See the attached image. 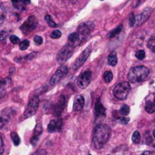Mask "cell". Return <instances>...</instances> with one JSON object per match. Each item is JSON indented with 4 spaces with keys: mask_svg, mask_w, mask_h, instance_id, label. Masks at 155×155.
Returning a JSON list of instances; mask_svg holds the SVG:
<instances>
[{
    "mask_svg": "<svg viewBox=\"0 0 155 155\" xmlns=\"http://www.w3.org/2000/svg\"><path fill=\"white\" fill-rule=\"evenodd\" d=\"M9 38H10V41H11L13 44H18V43H19V38H18L17 36H15V35L11 36Z\"/></svg>",
    "mask_w": 155,
    "mask_h": 155,
    "instance_id": "836d02e7",
    "label": "cell"
},
{
    "mask_svg": "<svg viewBox=\"0 0 155 155\" xmlns=\"http://www.w3.org/2000/svg\"><path fill=\"white\" fill-rule=\"evenodd\" d=\"M113 79V74L111 71H105L103 74V80L105 82H110Z\"/></svg>",
    "mask_w": 155,
    "mask_h": 155,
    "instance_id": "ffe728a7",
    "label": "cell"
},
{
    "mask_svg": "<svg viewBox=\"0 0 155 155\" xmlns=\"http://www.w3.org/2000/svg\"><path fill=\"white\" fill-rule=\"evenodd\" d=\"M28 47H29V41L27 40V39H25V40H23V41H21L19 43V48L21 50H26Z\"/></svg>",
    "mask_w": 155,
    "mask_h": 155,
    "instance_id": "f1b7e54d",
    "label": "cell"
},
{
    "mask_svg": "<svg viewBox=\"0 0 155 155\" xmlns=\"http://www.w3.org/2000/svg\"><path fill=\"white\" fill-rule=\"evenodd\" d=\"M84 103H85V100L84 97L81 95H78L75 98L74 101V104H73V110L76 111H81L83 107H84Z\"/></svg>",
    "mask_w": 155,
    "mask_h": 155,
    "instance_id": "5bb4252c",
    "label": "cell"
},
{
    "mask_svg": "<svg viewBox=\"0 0 155 155\" xmlns=\"http://www.w3.org/2000/svg\"><path fill=\"white\" fill-rule=\"evenodd\" d=\"M145 110L148 113H153L155 111V103L153 101H148L145 105Z\"/></svg>",
    "mask_w": 155,
    "mask_h": 155,
    "instance_id": "d6986e66",
    "label": "cell"
},
{
    "mask_svg": "<svg viewBox=\"0 0 155 155\" xmlns=\"http://www.w3.org/2000/svg\"><path fill=\"white\" fill-rule=\"evenodd\" d=\"M151 11H152V9H151L150 8H145V9L140 13V15L139 17L136 18V25H135V26H140V25L143 24V23L150 18V14H151Z\"/></svg>",
    "mask_w": 155,
    "mask_h": 155,
    "instance_id": "7c38bea8",
    "label": "cell"
},
{
    "mask_svg": "<svg viewBox=\"0 0 155 155\" xmlns=\"http://www.w3.org/2000/svg\"><path fill=\"white\" fill-rule=\"evenodd\" d=\"M130 25L131 27H134L136 25V17L134 16V14H130Z\"/></svg>",
    "mask_w": 155,
    "mask_h": 155,
    "instance_id": "1f68e13d",
    "label": "cell"
},
{
    "mask_svg": "<svg viewBox=\"0 0 155 155\" xmlns=\"http://www.w3.org/2000/svg\"><path fill=\"white\" fill-rule=\"evenodd\" d=\"M149 75V69L144 66H136L130 69L128 73V80L130 82L137 83L143 81Z\"/></svg>",
    "mask_w": 155,
    "mask_h": 155,
    "instance_id": "7a4b0ae2",
    "label": "cell"
},
{
    "mask_svg": "<svg viewBox=\"0 0 155 155\" xmlns=\"http://www.w3.org/2000/svg\"><path fill=\"white\" fill-rule=\"evenodd\" d=\"M73 51H74V47L68 44L65 47H63L59 52L57 55V61L59 64H62L64 62H66L68 59H69L71 58V56L73 55Z\"/></svg>",
    "mask_w": 155,
    "mask_h": 155,
    "instance_id": "5b68a950",
    "label": "cell"
},
{
    "mask_svg": "<svg viewBox=\"0 0 155 155\" xmlns=\"http://www.w3.org/2000/svg\"><path fill=\"white\" fill-rule=\"evenodd\" d=\"M11 139H12V140H13V143H14L16 146L19 145V143H20V138H19V136L18 135L17 132H15V131L11 132Z\"/></svg>",
    "mask_w": 155,
    "mask_h": 155,
    "instance_id": "603a6c76",
    "label": "cell"
},
{
    "mask_svg": "<svg viewBox=\"0 0 155 155\" xmlns=\"http://www.w3.org/2000/svg\"><path fill=\"white\" fill-rule=\"evenodd\" d=\"M145 56H146V54H145V51H144V50H138V51L136 52V54H135V57H136L138 59H140V60L144 59Z\"/></svg>",
    "mask_w": 155,
    "mask_h": 155,
    "instance_id": "f546056e",
    "label": "cell"
},
{
    "mask_svg": "<svg viewBox=\"0 0 155 155\" xmlns=\"http://www.w3.org/2000/svg\"><path fill=\"white\" fill-rule=\"evenodd\" d=\"M130 91V83L127 81H122L118 83L114 90H113V94L115 96V98H117L120 101H123L127 98L129 92Z\"/></svg>",
    "mask_w": 155,
    "mask_h": 155,
    "instance_id": "3957f363",
    "label": "cell"
},
{
    "mask_svg": "<svg viewBox=\"0 0 155 155\" xmlns=\"http://www.w3.org/2000/svg\"><path fill=\"white\" fill-rule=\"evenodd\" d=\"M150 87H151L153 90H155V79L151 81V82H150Z\"/></svg>",
    "mask_w": 155,
    "mask_h": 155,
    "instance_id": "b9f144b4",
    "label": "cell"
},
{
    "mask_svg": "<svg viewBox=\"0 0 155 155\" xmlns=\"http://www.w3.org/2000/svg\"><path fill=\"white\" fill-rule=\"evenodd\" d=\"M105 115H106V110L102 105L101 100L98 99L95 104V116L97 118H100V117H104Z\"/></svg>",
    "mask_w": 155,
    "mask_h": 155,
    "instance_id": "9a60e30c",
    "label": "cell"
},
{
    "mask_svg": "<svg viewBox=\"0 0 155 155\" xmlns=\"http://www.w3.org/2000/svg\"><path fill=\"white\" fill-rule=\"evenodd\" d=\"M122 25H120V26H119L118 28H116L115 29H113V30H111L110 31V33L109 34V38H114V37H116L121 30H122Z\"/></svg>",
    "mask_w": 155,
    "mask_h": 155,
    "instance_id": "44dd1931",
    "label": "cell"
},
{
    "mask_svg": "<svg viewBox=\"0 0 155 155\" xmlns=\"http://www.w3.org/2000/svg\"><path fill=\"white\" fill-rule=\"evenodd\" d=\"M37 55V53H31V54H29V55H28V56H26L25 58H24V59L25 60H31L33 58H35V56Z\"/></svg>",
    "mask_w": 155,
    "mask_h": 155,
    "instance_id": "74e56055",
    "label": "cell"
},
{
    "mask_svg": "<svg viewBox=\"0 0 155 155\" xmlns=\"http://www.w3.org/2000/svg\"><path fill=\"white\" fill-rule=\"evenodd\" d=\"M42 125L40 124V123H38L37 125H36V127H35V130H34V134H33V136H35V137H38L41 133H42Z\"/></svg>",
    "mask_w": 155,
    "mask_h": 155,
    "instance_id": "484cf974",
    "label": "cell"
},
{
    "mask_svg": "<svg viewBox=\"0 0 155 155\" xmlns=\"http://www.w3.org/2000/svg\"><path fill=\"white\" fill-rule=\"evenodd\" d=\"M131 140L133 143L135 144H138L140 141V134L138 130L134 131V133L132 134V137H131Z\"/></svg>",
    "mask_w": 155,
    "mask_h": 155,
    "instance_id": "7402d4cb",
    "label": "cell"
},
{
    "mask_svg": "<svg viewBox=\"0 0 155 155\" xmlns=\"http://www.w3.org/2000/svg\"><path fill=\"white\" fill-rule=\"evenodd\" d=\"M92 79V74L91 70L84 71L81 75H80L77 79V84L81 89H85L89 86Z\"/></svg>",
    "mask_w": 155,
    "mask_h": 155,
    "instance_id": "ba28073f",
    "label": "cell"
},
{
    "mask_svg": "<svg viewBox=\"0 0 155 155\" xmlns=\"http://www.w3.org/2000/svg\"><path fill=\"white\" fill-rule=\"evenodd\" d=\"M34 42H35L37 45H41V44H42V42H43V39H42V38H41V37H39V36H36V37L34 38Z\"/></svg>",
    "mask_w": 155,
    "mask_h": 155,
    "instance_id": "e575fe53",
    "label": "cell"
},
{
    "mask_svg": "<svg viewBox=\"0 0 155 155\" xmlns=\"http://www.w3.org/2000/svg\"><path fill=\"white\" fill-rule=\"evenodd\" d=\"M47 154V152H46V150H38V151H36L35 153H33L32 155H46Z\"/></svg>",
    "mask_w": 155,
    "mask_h": 155,
    "instance_id": "8d00e7d4",
    "label": "cell"
},
{
    "mask_svg": "<svg viewBox=\"0 0 155 155\" xmlns=\"http://www.w3.org/2000/svg\"><path fill=\"white\" fill-rule=\"evenodd\" d=\"M38 105H39V98L38 96H33L28 106H27V109L24 112V119H28L32 116H34L38 109Z\"/></svg>",
    "mask_w": 155,
    "mask_h": 155,
    "instance_id": "277c9868",
    "label": "cell"
},
{
    "mask_svg": "<svg viewBox=\"0 0 155 155\" xmlns=\"http://www.w3.org/2000/svg\"><path fill=\"white\" fill-rule=\"evenodd\" d=\"M147 45H148V48H149L152 52L155 53V37L150 38L149 39Z\"/></svg>",
    "mask_w": 155,
    "mask_h": 155,
    "instance_id": "cb8c5ba5",
    "label": "cell"
},
{
    "mask_svg": "<svg viewBox=\"0 0 155 155\" xmlns=\"http://www.w3.org/2000/svg\"><path fill=\"white\" fill-rule=\"evenodd\" d=\"M141 155H151V153L150 151H144Z\"/></svg>",
    "mask_w": 155,
    "mask_h": 155,
    "instance_id": "7bdbcfd3",
    "label": "cell"
},
{
    "mask_svg": "<svg viewBox=\"0 0 155 155\" xmlns=\"http://www.w3.org/2000/svg\"><path fill=\"white\" fill-rule=\"evenodd\" d=\"M62 120L60 119L58 120H52L48 125V130L49 132H56V131H59L62 129Z\"/></svg>",
    "mask_w": 155,
    "mask_h": 155,
    "instance_id": "4fadbf2b",
    "label": "cell"
},
{
    "mask_svg": "<svg viewBox=\"0 0 155 155\" xmlns=\"http://www.w3.org/2000/svg\"><path fill=\"white\" fill-rule=\"evenodd\" d=\"M3 152H4V142H3L1 136H0V155H1Z\"/></svg>",
    "mask_w": 155,
    "mask_h": 155,
    "instance_id": "d590c367",
    "label": "cell"
},
{
    "mask_svg": "<svg viewBox=\"0 0 155 155\" xmlns=\"http://www.w3.org/2000/svg\"><path fill=\"white\" fill-rule=\"evenodd\" d=\"M8 37V33L7 31L2 30L1 32H0V41H1L2 43H6Z\"/></svg>",
    "mask_w": 155,
    "mask_h": 155,
    "instance_id": "83f0119b",
    "label": "cell"
},
{
    "mask_svg": "<svg viewBox=\"0 0 155 155\" xmlns=\"http://www.w3.org/2000/svg\"><path fill=\"white\" fill-rule=\"evenodd\" d=\"M4 85H6V81H5V80H2V79H0V88H2Z\"/></svg>",
    "mask_w": 155,
    "mask_h": 155,
    "instance_id": "60d3db41",
    "label": "cell"
},
{
    "mask_svg": "<svg viewBox=\"0 0 155 155\" xmlns=\"http://www.w3.org/2000/svg\"><path fill=\"white\" fill-rule=\"evenodd\" d=\"M120 113L122 116H127L130 113V107L128 105H123L120 110Z\"/></svg>",
    "mask_w": 155,
    "mask_h": 155,
    "instance_id": "4316f807",
    "label": "cell"
},
{
    "mask_svg": "<svg viewBox=\"0 0 155 155\" xmlns=\"http://www.w3.org/2000/svg\"><path fill=\"white\" fill-rule=\"evenodd\" d=\"M50 37H51L52 38H54V39H58V38H59L61 37V32H60L59 30H54V31L51 33Z\"/></svg>",
    "mask_w": 155,
    "mask_h": 155,
    "instance_id": "4dcf8cb0",
    "label": "cell"
},
{
    "mask_svg": "<svg viewBox=\"0 0 155 155\" xmlns=\"http://www.w3.org/2000/svg\"><path fill=\"white\" fill-rule=\"evenodd\" d=\"M38 19L35 16H30L20 27V29L24 34H28L38 27Z\"/></svg>",
    "mask_w": 155,
    "mask_h": 155,
    "instance_id": "8992f818",
    "label": "cell"
},
{
    "mask_svg": "<svg viewBox=\"0 0 155 155\" xmlns=\"http://www.w3.org/2000/svg\"><path fill=\"white\" fill-rule=\"evenodd\" d=\"M19 1H20V3L22 4V5H29L30 4V1H31V0H19Z\"/></svg>",
    "mask_w": 155,
    "mask_h": 155,
    "instance_id": "ab89813d",
    "label": "cell"
},
{
    "mask_svg": "<svg viewBox=\"0 0 155 155\" xmlns=\"http://www.w3.org/2000/svg\"><path fill=\"white\" fill-rule=\"evenodd\" d=\"M68 44L73 46V47H77V46H80L83 41L84 39L82 38V37L78 33V32H75V33H72L68 36Z\"/></svg>",
    "mask_w": 155,
    "mask_h": 155,
    "instance_id": "8fae6325",
    "label": "cell"
},
{
    "mask_svg": "<svg viewBox=\"0 0 155 155\" xmlns=\"http://www.w3.org/2000/svg\"><path fill=\"white\" fill-rule=\"evenodd\" d=\"M65 105H66V100H65L64 96H61L59 99V101L58 102V104L55 107V114L57 116H60L62 110L65 108Z\"/></svg>",
    "mask_w": 155,
    "mask_h": 155,
    "instance_id": "2e32d148",
    "label": "cell"
},
{
    "mask_svg": "<svg viewBox=\"0 0 155 155\" xmlns=\"http://www.w3.org/2000/svg\"><path fill=\"white\" fill-rule=\"evenodd\" d=\"M89 155H91V154H89Z\"/></svg>",
    "mask_w": 155,
    "mask_h": 155,
    "instance_id": "f6af8a7d",
    "label": "cell"
},
{
    "mask_svg": "<svg viewBox=\"0 0 155 155\" xmlns=\"http://www.w3.org/2000/svg\"><path fill=\"white\" fill-rule=\"evenodd\" d=\"M101 1H103V0H101Z\"/></svg>",
    "mask_w": 155,
    "mask_h": 155,
    "instance_id": "bcb514c9",
    "label": "cell"
},
{
    "mask_svg": "<svg viewBox=\"0 0 155 155\" xmlns=\"http://www.w3.org/2000/svg\"><path fill=\"white\" fill-rule=\"evenodd\" d=\"M120 120V123L121 124H127L130 121V119L127 118V117H125V116H123V118H121Z\"/></svg>",
    "mask_w": 155,
    "mask_h": 155,
    "instance_id": "f35d334b",
    "label": "cell"
},
{
    "mask_svg": "<svg viewBox=\"0 0 155 155\" xmlns=\"http://www.w3.org/2000/svg\"><path fill=\"white\" fill-rule=\"evenodd\" d=\"M153 137H154V139H155V130H153Z\"/></svg>",
    "mask_w": 155,
    "mask_h": 155,
    "instance_id": "ee69618b",
    "label": "cell"
},
{
    "mask_svg": "<svg viewBox=\"0 0 155 155\" xmlns=\"http://www.w3.org/2000/svg\"><path fill=\"white\" fill-rule=\"evenodd\" d=\"M117 62H118V58H117V55H116V52H112L109 55L108 57V63L109 65L114 67L117 65Z\"/></svg>",
    "mask_w": 155,
    "mask_h": 155,
    "instance_id": "e0dca14e",
    "label": "cell"
},
{
    "mask_svg": "<svg viewBox=\"0 0 155 155\" xmlns=\"http://www.w3.org/2000/svg\"><path fill=\"white\" fill-rule=\"evenodd\" d=\"M94 24L92 22H85V23H82L81 24L79 27H78V29H77V32L79 33L82 38L85 40L87 38V37L91 33V31L94 29Z\"/></svg>",
    "mask_w": 155,
    "mask_h": 155,
    "instance_id": "9c48e42d",
    "label": "cell"
},
{
    "mask_svg": "<svg viewBox=\"0 0 155 155\" xmlns=\"http://www.w3.org/2000/svg\"><path fill=\"white\" fill-rule=\"evenodd\" d=\"M110 128L107 124H100L96 126L93 131L92 142L96 149L102 148L110 137Z\"/></svg>",
    "mask_w": 155,
    "mask_h": 155,
    "instance_id": "6da1fadb",
    "label": "cell"
},
{
    "mask_svg": "<svg viewBox=\"0 0 155 155\" xmlns=\"http://www.w3.org/2000/svg\"><path fill=\"white\" fill-rule=\"evenodd\" d=\"M68 67H66V66H61V67H59L57 70H56V72L53 74V76L51 77V79H50V81H49V84H50V86H55L56 84H58L63 78L66 76V74L68 73Z\"/></svg>",
    "mask_w": 155,
    "mask_h": 155,
    "instance_id": "52a82bcc",
    "label": "cell"
},
{
    "mask_svg": "<svg viewBox=\"0 0 155 155\" xmlns=\"http://www.w3.org/2000/svg\"><path fill=\"white\" fill-rule=\"evenodd\" d=\"M9 120H10V115L7 114V113L4 114V112H3V114L0 116V129L3 128L8 122Z\"/></svg>",
    "mask_w": 155,
    "mask_h": 155,
    "instance_id": "ac0fdd59",
    "label": "cell"
},
{
    "mask_svg": "<svg viewBox=\"0 0 155 155\" xmlns=\"http://www.w3.org/2000/svg\"><path fill=\"white\" fill-rule=\"evenodd\" d=\"M45 20L47 21V23L48 24V26H49V27H51V28H56V27L58 26V24L54 22V20L52 19V18H51L49 15H46V17H45Z\"/></svg>",
    "mask_w": 155,
    "mask_h": 155,
    "instance_id": "d4e9b609",
    "label": "cell"
},
{
    "mask_svg": "<svg viewBox=\"0 0 155 155\" xmlns=\"http://www.w3.org/2000/svg\"><path fill=\"white\" fill-rule=\"evenodd\" d=\"M5 14H4V11L2 9V8H0V26H1L3 24V22L5 21Z\"/></svg>",
    "mask_w": 155,
    "mask_h": 155,
    "instance_id": "d6a6232c",
    "label": "cell"
},
{
    "mask_svg": "<svg viewBox=\"0 0 155 155\" xmlns=\"http://www.w3.org/2000/svg\"><path fill=\"white\" fill-rule=\"evenodd\" d=\"M91 52V48H87L80 55V57H78V58H77V59L74 61V63H73V66H72L73 70L79 69V68L86 62V60L88 59V58H89Z\"/></svg>",
    "mask_w": 155,
    "mask_h": 155,
    "instance_id": "30bf717a",
    "label": "cell"
}]
</instances>
